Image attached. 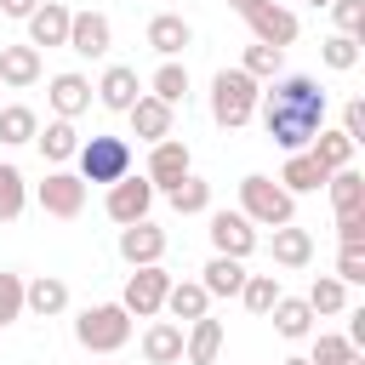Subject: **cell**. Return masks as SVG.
<instances>
[{"label": "cell", "instance_id": "6da1fadb", "mask_svg": "<svg viewBox=\"0 0 365 365\" xmlns=\"http://www.w3.org/2000/svg\"><path fill=\"white\" fill-rule=\"evenodd\" d=\"M325 108H331V97H325V86H319L314 74H274V80L257 91V114H251V120H262V131H268L274 148L297 154V148H308L314 131L325 125Z\"/></svg>", "mask_w": 365, "mask_h": 365}, {"label": "cell", "instance_id": "7a4b0ae2", "mask_svg": "<svg viewBox=\"0 0 365 365\" xmlns=\"http://www.w3.org/2000/svg\"><path fill=\"white\" fill-rule=\"evenodd\" d=\"M257 80L234 63V68H217V80H211V120L222 125V131H240V125H251V114H257Z\"/></svg>", "mask_w": 365, "mask_h": 365}, {"label": "cell", "instance_id": "3957f363", "mask_svg": "<svg viewBox=\"0 0 365 365\" xmlns=\"http://www.w3.org/2000/svg\"><path fill=\"white\" fill-rule=\"evenodd\" d=\"M74 342L86 354H120L131 342V314L120 302H97V308H80L74 319Z\"/></svg>", "mask_w": 365, "mask_h": 365}, {"label": "cell", "instance_id": "277c9868", "mask_svg": "<svg viewBox=\"0 0 365 365\" xmlns=\"http://www.w3.org/2000/svg\"><path fill=\"white\" fill-rule=\"evenodd\" d=\"M240 211L257 228H279V222H297V194H285L274 177L251 171V177H240Z\"/></svg>", "mask_w": 365, "mask_h": 365}, {"label": "cell", "instance_id": "5b68a950", "mask_svg": "<svg viewBox=\"0 0 365 365\" xmlns=\"http://www.w3.org/2000/svg\"><path fill=\"white\" fill-rule=\"evenodd\" d=\"M80 160V182H120L131 171V143L125 137H86L74 148Z\"/></svg>", "mask_w": 365, "mask_h": 365}, {"label": "cell", "instance_id": "8992f818", "mask_svg": "<svg viewBox=\"0 0 365 365\" xmlns=\"http://www.w3.org/2000/svg\"><path fill=\"white\" fill-rule=\"evenodd\" d=\"M165 291H171V274H165L160 262L131 268V274H125V291H120V308H125L131 319H154V314L165 308Z\"/></svg>", "mask_w": 365, "mask_h": 365}, {"label": "cell", "instance_id": "52a82bcc", "mask_svg": "<svg viewBox=\"0 0 365 365\" xmlns=\"http://www.w3.org/2000/svg\"><path fill=\"white\" fill-rule=\"evenodd\" d=\"M34 200L46 217L74 222L86 211V182H80V171H46V182H34Z\"/></svg>", "mask_w": 365, "mask_h": 365}, {"label": "cell", "instance_id": "ba28073f", "mask_svg": "<svg viewBox=\"0 0 365 365\" xmlns=\"http://www.w3.org/2000/svg\"><path fill=\"white\" fill-rule=\"evenodd\" d=\"M194 171V154H188V143L182 137H160V143H148V165H143V177L154 182V194H165L177 177H188Z\"/></svg>", "mask_w": 365, "mask_h": 365}, {"label": "cell", "instance_id": "9c48e42d", "mask_svg": "<svg viewBox=\"0 0 365 365\" xmlns=\"http://www.w3.org/2000/svg\"><path fill=\"white\" fill-rule=\"evenodd\" d=\"M103 205H108V222H120V228H125V222H143L148 205H154V182L137 177V171H125L120 182H108V200H103Z\"/></svg>", "mask_w": 365, "mask_h": 365}, {"label": "cell", "instance_id": "30bf717a", "mask_svg": "<svg viewBox=\"0 0 365 365\" xmlns=\"http://www.w3.org/2000/svg\"><path fill=\"white\" fill-rule=\"evenodd\" d=\"M205 234H211V251H217V257H240V262H245V257L257 251V222H251L245 211H211V228H205Z\"/></svg>", "mask_w": 365, "mask_h": 365}, {"label": "cell", "instance_id": "8fae6325", "mask_svg": "<svg viewBox=\"0 0 365 365\" xmlns=\"http://www.w3.org/2000/svg\"><path fill=\"white\" fill-rule=\"evenodd\" d=\"M240 17L251 23V40L274 46V51H285V46L297 40V11H291V6H279V0H262V6L240 11Z\"/></svg>", "mask_w": 365, "mask_h": 365}, {"label": "cell", "instance_id": "7c38bea8", "mask_svg": "<svg viewBox=\"0 0 365 365\" xmlns=\"http://www.w3.org/2000/svg\"><path fill=\"white\" fill-rule=\"evenodd\" d=\"M63 46H68L74 57H108V46H114V23H108L103 11H74Z\"/></svg>", "mask_w": 365, "mask_h": 365}, {"label": "cell", "instance_id": "4fadbf2b", "mask_svg": "<svg viewBox=\"0 0 365 365\" xmlns=\"http://www.w3.org/2000/svg\"><path fill=\"white\" fill-rule=\"evenodd\" d=\"M46 103H51V114H57V120H80V114L91 108V80H86V74H74V68L51 74V80H46Z\"/></svg>", "mask_w": 365, "mask_h": 365}, {"label": "cell", "instance_id": "5bb4252c", "mask_svg": "<svg viewBox=\"0 0 365 365\" xmlns=\"http://www.w3.org/2000/svg\"><path fill=\"white\" fill-rule=\"evenodd\" d=\"M91 91H97V103H103V108L125 114V108L143 97V80H137V68H131V63H108V68H103V80H97Z\"/></svg>", "mask_w": 365, "mask_h": 365}, {"label": "cell", "instance_id": "9a60e30c", "mask_svg": "<svg viewBox=\"0 0 365 365\" xmlns=\"http://www.w3.org/2000/svg\"><path fill=\"white\" fill-rule=\"evenodd\" d=\"M120 257H125L131 268L160 262V257H165V228H154L148 217H143V222H125V228H120Z\"/></svg>", "mask_w": 365, "mask_h": 365}, {"label": "cell", "instance_id": "2e32d148", "mask_svg": "<svg viewBox=\"0 0 365 365\" xmlns=\"http://www.w3.org/2000/svg\"><path fill=\"white\" fill-rule=\"evenodd\" d=\"M125 120H131V137H143V143H160V137H171V120H177V108L143 91V97L125 108Z\"/></svg>", "mask_w": 365, "mask_h": 365}, {"label": "cell", "instance_id": "e0dca14e", "mask_svg": "<svg viewBox=\"0 0 365 365\" xmlns=\"http://www.w3.org/2000/svg\"><path fill=\"white\" fill-rule=\"evenodd\" d=\"M217 354H222V319H211V314L188 319L182 325V359L188 365H217Z\"/></svg>", "mask_w": 365, "mask_h": 365}, {"label": "cell", "instance_id": "ac0fdd59", "mask_svg": "<svg viewBox=\"0 0 365 365\" xmlns=\"http://www.w3.org/2000/svg\"><path fill=\"white\" fill-rule=\"evenodd\" d=\"M46 74V63H40V46H0V86H11V91H29L34 80Z\"/></svg>", "mask_w": 365, "mask_h": 365}, {"label": "cell", "instance_id": "d6986e66", "mask_svg": "<svg viewBox=\"0 0 365 365\" xmlns=\"http://www.w3.org/2000/svg\"><path fill=\"white\" fill-rule=\"evenodd\" d=\"M68 17H74V11H68L63 0H40V6L23 17V23H29V46H63V40H68Z\"/></svg>", "mask_w": 365, "mask_h": 365}, {"label": "cell", "instance_id": "ffe728a7", "mask_svg": "<svg viewBox=\"0 0 365 365\" xmlns=\"http://www.w3.org/2000/svg\"><path fill=\"white\" fill-rule=\"evenodd\" d=\"M68 308V285L57 274H40V279H23V314L34 319H57Z\"/></svg>", "mask_w": 365, "mask_h": 365}, {"label": "cell", "instance_id": "44dd1931", "mask_svg": "<svg viewBox=\"0 0 365 365\" xmlns=\"http://www.w3.org/2000/svg\"><path fill=\"white\" fill-rule=\"evenodd\" d=\"M325 177H331V171H325L308 148H297V154H285V165H279L274 182H279L285 194H314V188H325Z\"/></svg>", "mask_w": 365, "mask_h": 365}, {"label": "cell", "instance_id": "7402d4cb", "mask_svg": "<svg viewBox=\"0 0 365 365\" xmlns=\"http://www.w3.org/2000/svg\"><path fill=\"white\" fill-rule=\"evenodd\" d=\"M143 359H148V365H182V325H177V319H148V331H143Z\"/></svg>", "mask_w": 365, "mask_h": 365}, {"label": "cell", "instance_id": "603a6c76", "mask_svg": "<svg viewBox=\"0 0 365 365\" xmlns=\"http://www.w3.org/2000/svg\"><path fill=\"white\" fill-rule=\"evenodd\" d=\"M148 46H154L160 57H182V51L194 46V29H188V17H177V11H160V17H148Z\"/></svg>", "mask_w": 365, "mask_h": 365}, {"label": "cell", "instance_id": "cb8c5ba5", "mask_svg": "<svg viewBox=\"0 0 365 365\" xmlns=\"http://www.w3.org/2000/svg\"><path fill=\"white\" fill-rule=\"evenodd\" d=\"M268 251H274L279 268H308V262H314V234L297 228V222H279L274 240H268Z\"/></svg>", "mask_w": 365, "mask_h": 365}, {"label": "cell", "instance_id": "d4e9b609", "mask_svg": "<svg viewBox=\"0 0 365 365\" xmlns=\"http://www.w3.org/2000/svg\"><path fill=\"white\" fill-rule=\"evenodd\" d=\"M268 319H274V331L285 336V342H302L308 331H314V308H308V297H274V308H268Z\"/></svg>", "mask_w": 365, "mask_h": 365}, {"label": "cell", "instance_id": "484cf974", "mask_svg": "<svg viewBox=\"0 0 365 365\" xmlns=\"http://www.w3.org/2000/svg\"><path fill=\"white\" fill-rule=\"evenodd\" d=\"M165 314H171L177 325H188V319L211 314V297H205V285H200V279H171V291H165Z\"/></svg>", "mask_w": 365, "mask_h": 365}, {"label": "cell", "instance_id": "4316f807", "mask_svg": "<svg viewBox=\"0 0 365 365\" xmlns=\"http://www.w3.org/2000/svg\"><path fill=\"white\" fill-rule=\"evenodd\" d=\"M34 143H40V154L51 160V165H63V160H74V148H80V131H74V120H46L40 131H34Z\"/></svg>", "mask_w": 365, "mask_h": 365}, {"label": "cell", "instance_id": "83f0119b", "mask_svg": "<svg viewBox=\"0 0 365 365\" xmlns=\"http://www.w3.org/2000/svg\"><path fill=\"white\" fill-rule=\"evenodd\" d=\"M200 285H205V297H240L245 262H240V257H211V262L200 268Z\"/></svg>", "mask_w": 365, "mask_h": 365}, {"label": "cell", "instance_id": "f1b7e54d", "mask_svg": "<svg viewBox=\"0 0 365 365\" xmlns=\"http://www.w3.org/2000/svg\"><path fill=\"white\" fill-rule=\"evenodd\" d=\"M165 200H171L177 217H200V211H211V182L188 171V177H177V182L165 188Z\"/></svg>", "mask_w": 365, "mask_h": 365}, {"label": "cell", "instance_id": "f546056e", "mask_svg": "<svg viewBox=\"0 0 365 365\" xmlns=\"http://www.w3.org/2000/svg\"><path fill=\"white\" fill-rule=\"evenodd\" d=\"M325 194H331V211H336V217H342V211H365V177H359L354 165L331 171V177H325Z\"/></svg>", "mask_w": 365, "mask_h": 365}, {"label": "cell", "instance_id": "4dcf8cb0", "mask_svg": "<svg viewBox=\"0 0 365 365\" xmlns=\"http://www.w3.org/2000/svg\"><path fill=\"white\" fill-rule=\"evenodd\" d=\"M148 97H160V103H188V68L177 63V57H160V68H154V80H148Z\"/></svg>", "mask_w": 365, "mask_h": 365}, {"label": "cell", "instance_id": "1f68e13d", "mask_svg": "<svg viewBox=\"0 0 365 365\" xmlns=\"http://www.w3.org/2000/svg\"><path fill=\"white\" fill-rule=\"evenodd\" d=\"M354 148H359V143H348L342 131H325V125H319V131H314V143H308V154H314L325 171H342V165H354Z\"/></svg>", "mask_w": 365, "mask_h": 365}, {"label": "cell", "instance_id": "d6a6232c", "mask_svg": "<svg viewBox=\"0 0 365 365\" xmlns=\"http://www.w3.org/2000/svg\"><path fill=\"white\" fill-rule=\"evenodd\" d=\"M34 131H40V114H34L29 103H11V108H0V143H6V148H17V143H34Z\"/></svg>", "mask_w": 365, "mask_h": 365}, {"label": "cell", "instance_id": "836d02e7", "mask_svg": "<svg viewBox=\"0 0 365 365\" xmlns=\"http://www.w3.org/2000/svg\"><path fill=\"white\" fill-rule=\"evenodd\" d=\"M319 63L336 68V74L359 68V34H325V40H319Z\"/></svg>", "mask_w": 365, "mask_h": 365}, {"label": "cell", "instance_id": "e575fe53", "mask_svg": "<svg viewBox=\"0 0 365 365\" xmlns=\"http://www.w3.org/2000/svg\"><path fill=\"white\" fill-rule=\"evenodd\" d=\"M23 205H29V182H23V171H17V165H0V222H17Z\"/></svg>", "mask_w": 365, "mask_h": 365}, {"label": "cell", "instance_id": "d590c367", "mask_svg": "<svg viewBox=\"0 0 365 365\" xmlns=\"http://www.w3.org/2000/svg\"><path fill=\"white\" fill-rule=\"evenodd\" d=\"M274 297H279V274H245V285H240V302H245L251 314H262V319H268Z\"/></svg>", "mask_w": 365, "mask_h": 365}, {"label": "cell", "instance_id": "8d00e7d4", "mask_svg": "<svg viewBox=\"0 0 365 365\" xmlns=\"http://www.w3.org/2000/svg\"><path fill=\"white\" fill-rule=\"evenodd\" d=\"M308 308H314V314H342V308H348V285H342L336 274H319V279L308 285Z\"/></svg>", "mask_w": 365, "mask_h": 365}, {"label": "cell", "instance_id": "74e56055", "mask_svg": "<svg viewBox=\"0 0 365 365\" xmlns=\"http://www.w3.org/2000/svg\"><path fill=\"white\" fill-rule=\"evenodd\" d=\"M279 57H285V51H274V46L251 40V46H245V57H240V68H245V74H251L257 86H268V80L279 74Z\"/></svg>", "mask_w": 365, "mask_h": 365}, {"label": "cell", "instance_id": "f35d334b", "mask_svg": "<svg viewBox=\"0 0 365 365\" xmlns=\"http://www.w3.org/2000/svg\"><path fill=\"white\" fill-rule=\"evenodd\" d=\"M354 354V342L348 336H336V331H319L314 336V354H308V365H342Z\"/></svg>", "mask_w": 365, "mask_h": 365}, {"label": "cell", "instance_id": "ab89813d", "mask_svg": "<svg viewBox=\"0 0 365 365\" xmlns=\"http://www.w3.org/2000/svg\"><path fill=\"white\" fill-rule=\"evenodd\" d=\"M11 319H23V274L0 268V325H11Z\"/></svg>", "mask_w": 365, "mask_h": 365}, {"label": "cell", "instance_id": "60d3db41", "mask_svg": "<svg viewBox=\"0 0 365 365\" xmlns=\"http://www.w3.org/2000/svg\"><path fill=\"white\" fill-rule=\"evenodd\" d=\"M336 279L342 285H365V245H342L336 251Z\"/></svg>", "mask_w": 365, "mask_h": 365}, {"label": "cell", "instance_id": "b9f144b4", "mask_svg": "<svg viewBox=\"0 0 365 365\" xmlns=\"http://www.w3.org/2000/svg\"><path fill=\"white\" fill-rule=\"evenodd\" d=\"M336 34H365V0H331Z\"/></svg>", "mask_w": 365, "mask_h": 365}, {"label": "cell", "instance_id": "7bdbcfd3", "mask_svg": "<svg viewBox=\"0 0 365 365\" xmlns=\"http://www.w3.org/2000/svg\"><path fill=\"white\" fill-rule=\"evenodd\" d=\"M336 131H342L348 143H365V103H359V97L342 103V125H336Z\"/></svg>", "mask_w": 365, "mask_h": 365}, {"label": "cell", "instance_id": "ee69618b", "mask_svg": "<svg viewBox=\"0 0 365 365\" xmlns=\"http://www.w3.org/2000/svg\"><path fill=\"white\" fill-rule=\"evenodd\" d=\"M336 240L342 245H365V211H342L336 217Z\"/></svg>", "mask_w": 365, "mask_h": 365}, {"label": "cell", "instance_id": "f6af8a7d", "mask_svg": "<svg viewBox=\"0 0 365 365\" xmlns=\"http://www.w3.org/2000/svg\"><path fill=\"white\" fill-rule=\"evenodd\" d=\"M348 342H354V348H365V308H354V314H348Z\"/></svg>", "mask_w": 365, "mask_h": 365}, {"label": "cell", "instance_id": "bcb514c9", "mask_svg": "<svg viewBox=\"0 0 365 365\" xmlns=\"http://www.w3.org/2000/svg\"><path fill=\"white\" fill-rule=\"evenodd\" d=\"M34 6H40V0H0V17H17V23H23Z\"/></svg>", "mask_w": 365, "mask_h": 365}, {"label": "cell", "instance_id": "7dc6e473", "mask_svg": "<svg viewBox=\"0 0 365 365\" xmlns=\"http://www.w3.org/2000/svg\"><path fill=\"white\" fill-rule=\"evenodd\" d=\"M228 6H234V11H251V6H262V0H228Z\"/></svg>", "mask_w": 365, "mask_h": 365}, {"label": "cell", "instance_id": "c3c4849f", "mask_svg": "<svg viewBox=\"0 0 365 365\" xmlns=\"http://www.w3.org/2000/svg\"><path fill=\"white\" fill-rule=\"evenodd\" d=\"M342 365H365V354H359V348H354V354H348V359H342Z\"/></svg>", "mask_w": 365, "mask_h": 365}, {"label": "cell", "instance_id": "681fc988", "mask_svg": "<svg viewBox=\"0 0 365 365\" xmlns=\"http://www.w3.org/2000/svg\"><path fill=\"white\" fill-rule=\"evenodd\" d=\"M279 365H308V354H291V359H279Z\"/></svg>", "mask_w": 365, "mask_h": 365}, {"label": "cell", "instance_id": "f907efd6", "mask_svg": "<svg viewBox=\"0 0 365 365\" xmlns=\"http://www.w3.org/2000/svg\"><path fill=\"white\" fill-rule=\"evenodd\" d=\"M308 6H331V0H308Z\"/></svg>", "mask_w": 365, "mask_h": 365}]
</instances>
